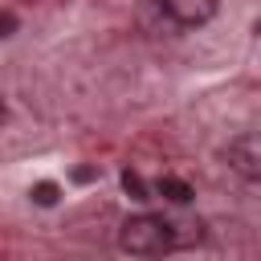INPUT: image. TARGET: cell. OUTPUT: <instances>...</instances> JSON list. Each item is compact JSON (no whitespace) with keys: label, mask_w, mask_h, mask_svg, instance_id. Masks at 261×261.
Wrapping results in <instances>:
<instances>
[{"label":"cell","mask_w":261,"mask_h":261,"mask_svg":"<svg viewBox=\"0 0 261 261\" xmlns=\"http://www.w3.org/2000/svg\"><path fill=\"white\" fill-rule=\"evenodd\" d=\"M118 249L130 253V257H163L175 249L171 241V220L167 216H155V212H135L122 220L118 228Z\"/></svg>","instance_id":"6da1fadb"},{"label":"cell","mask_w":261,"mask_h":261,"mask_svg":"<svg viewBox=\"0 0 261 261\" xmlns=\"http://www.w3.org/2000/svg\"><path fill=\"white\" fill-rule=\"evenodd\" d=\"M159 4V12L175 24V29H200V24H208L212 16H216V8H220V0H155Z\"/></svg>","instance_id":"7a4b0ae2"},{"label":"cell","mask_w":261,"mask_h":261,"mask_svg":"<svg viewBox=\"0 0 261 261\" xmlns=\"http://www.w3.org/2000/svg\"><path fill=\"white\" fill-rule=\"evenodd\" d=\"M228 167H232L241 179H249V184L261 179V143H257L253 130H245V135H237V139L228 143Z\"/></svg>","instance_id":"3957f363"},{"label":"cell","mask_w":261,"mask_h":261,"mask_svg":"<svg viewBox=\"0 0 261 261\" xmlns=\"http://www.w3.org/2000/svg\"><path fill=\"white\" fill-rule=\"evenodd\" d=\"M155 192H159L167 204H175V208L192 204V196H196V192H192V184H184L179 175H159V179H155Z\"/></svg>","instance_id":"277c9868"},{"label":"cell","mask_w":261,"mask_h":261,"mask_svg":"<svg viewBox=\"0 0 261 261\" xmlns=\"http://www.w3.org/2000/svg\"><path fill=\"white\" fill-rule=\"evenodd\" d=\"M122 188H126V196H130V200H139V204H147V200H151V188H147V184H143V175H139V171H130V167L122 171Z\"/></svg>","instance_id":"5b68a950"},{"label":"cell","mask_w":261,"mask_h":261,"mask_svg":"<svg viewBox=\"0 0 261 261\" xmlns=\"http://www.w3.org/2000/svg\"><path fill=\"white\" fill-rule=\"evenodd\" d=\"M29 196H33V204H41V208H53V204L61 200V188H57L53 179H41V184H37Z\"/></svg>","instance_id":"8992f818"},{"label":"cell","mask_w":261,"mask_h":261,"mask_svg":"<svg viewBox=\"0 0 261 261\" xmlns=\"http://www.w3.org/2000/svg\"><path fill=\"white\" fill-rule=\"evenodd\" d=\"M16 24H20V20H16L12 12H0V41H4V37H12V33H16Z\"/></svg>","instance_id":"52a82bcc"},{"label":"cell","mask_w":261,"mask_h":261,"mask_svg":"<svg viewBox=\"0 0 261 261\" xmlns=\"http://www.w3.org/2000/svg\"><path fill=\"white\" fill-rule=\"evenodd\" d=\"M4 118H8V106H4V98H0V126H4Z\"/></svg>","instance_id":"ba28073f"}]
</instances>
